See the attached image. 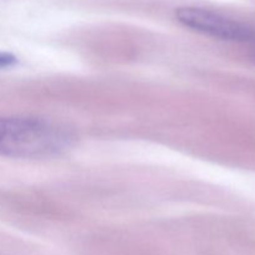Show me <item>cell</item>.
Here are the masks:
<instances>
[{
  "mask_svg": "<svg viewBox=\"0 0 255 255\" xmlns=\"http://www.w3.org/2000/svg\"><path fill=\"white\" fill-rule=\"evenodd\" d=\"M71 143L65 129L41 119H0V154L12 157H49Z\"/></svg>",
  "mask_w": 255,
  "mask_h": 255,
  "instance_id": "obj_1",
  "label": "cell"
},
{
  "mask_svg": "<svg viewBox=\"0 0 255 255\" xmlns=\"http://www.w3.org/2000/svg\"><path fill=\"white\" fill-rule=\"evenodd\" d=\"M176 19L197 32L234 42H255V29L249 25L203 7L183 6L176 10Z\"/></svg>",
  "mask_w": 255,
  "mask_h": 255,
  "instance_id": "obj_2",
  "label": "cell"
},
{
  "mask_svg": "<svg viewBox=\"0 0 255 255\" xmlns=\"http://www.w3.org/2000/svg\"><path fill=\"white\" fill-rule=\"evenodd\" d=\"M16 62L14 55L7 54V52H0V69L1 67H9Z\"/></svg>",
  "mask_w": 255,
  "mask_h": 255,
  "instance_id": "obj_3",
  "label": "cell"
}]
</instances>
